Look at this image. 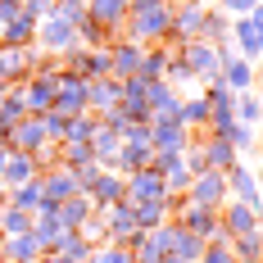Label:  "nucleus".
<instances>
[{
    "label": "nucleus",
    "instance_id": "obj_10",
    "mask_svg": "<svg viewBox=\"0 0 263 263\" xmlns=\"http://www.w3.org/2000/svg\"><path fill=\"white\" fill-rule=\"evenodd\" d=\"M204 254V240L195 232H186L182 222L173 218V232H168V250H163V263H195Z\"/></svg>",
    "mask_w": 263,
    "mask_h": 263
},
{
    "label": "nucleus",
    "instance_id": "obj_29",
    "mask_svg": "<svg viewBox=\"0 0 263 263\" xmlns=\"http://www.w3.org/2000/svg\"><path fill=\"white\" fill-rule=\"evenodd\" d=\"M46 254H59V259H68V263H86L91 259V245H86L78 232H59V240H54Z\"/></svg>",
    "mask_w": 263,
    "mask_h": 263
},
{
    "label": "nucleus",
    "instance_id": "obj_4",
    "mask_svg": "<svg viewBox=\"0 0 263 263\" xmlns=\"http://www.w3.org/2000/svg\"><path fill=\"white\" fill-rule=\"evenodd\" d=\"M186 200L191 204H209V209H222L232 195H227V173H218V168H204V173H195L191 186H186Z\"/></svg>",
    "mask_w": 263,
    "mask_h": 263
},
{
    "label": "nucleus",
    "instance_id": "obj_47",
    "mask_svg": "<svg viewBox=\"0 0 263 263\" xmlns=\"http://www.w3.org/2000/svg\"><path fill=\"white\" fill-rule=\"evenodd\" d=\"M14 18H23V0H0V27Z\"/></svg>",
    "mask_w": 263,
    "mask_h": 263
},
{
    "label": "nucleus",
    "instance_id": "obj_55",
    "mask_svg": "<svg viewBox=\"0 0 263 263\" xmlns=\"http://www.w3.org/2000/svg\"><path fill=\"white\" fill-rule=\"evenodd\" d=\"M27 263H46V259H27Z\"/></svg>",
    "mask_w": 263,
    "mask_h": 263
},
{
    "label": "nucleus",
    "instance_id": "obj_19",
    "mask_svg": "<svg viewBox=\"0 0 263 263\" xmlns=\"http://www.w3.org/2000/svg\"><path fill=\"white\" fill-rule=\"evenodd\" d=\"M41 145H46V127H41L36 114H27L23 123L9 127V150H27V155H32V150H41Z\"/></svg>",
    "mask_w": 263,
    "mask_h": 263
},
{
    "label": "nucleus",
    "instance_id": "obj_40",
    "mask_svg": "<svg viewBox=\"0 0 263 263\" xmlns=\"http://www.w3.org/2000/svg\"><path fill=\"white\" fill-rule=\"evenodd\" d=\"M50 14L54 18H64V23L78 27L82 18H86V0H50Z\"/></svg>",
    "mask_w": 263,
    "mask_h": 263
},
{
    "label": "nucleus",
    "instance_id": "obj_15",
    "mask_svg": "<svg viewBox=\"0 0 263 263\" xmlns=\"http://www.w3.org/2000/svg\"><path fill=\"white\" fill-rule=\"evenodd\" d=\"M218 222L232 232V236H245V232H254V227H263V218L250 204H240V200H227L222 209H218Z\"/></svg>",
    "mask_w": 263,
    "mask_h": 263
},
{
    "label": "nucleus",
    "instance_id": "obj_43",
    "mask_svg": "<svg viewBox=\"0 0 263 263\" xmlns=\"http://www.w3.org/2000/svg\"><path fill=\"white\" fill-rule=\"evenodd\" d=\"M254 136H259V127H250V123H236V127H232V136H227V141H232V145H236V150H250V145H254Z\"/></svg>",
    "mask_w": 263,
    "mask_h": 263
},
{
    "label": "nucleus",
    "instance_id": "obj_33",
    "mask_svg": "<svg viewBox=\"0 0 263 263\" xmlns=\"http://www.w3.org/2000/svg\"><path fill=\"white\" fill-rule=\"evenodd\" d=\"M18 232H32V213L5 200L0 204V236H18Z\"/></svg>",
    "mask_w": 263,
    "mask_h": 263
},
{
    "label": "nucleus",
    "instance_id": "obj_20",
    "mask_svg": "<svg viewBox=\"0 0 263 263\" xmlns=\"http://www.w3.org/2000/svg\"><path fill=\"white\" fill-rule=\"evenodd\" d=\"M32 177H41V173H36V159L27 155V150H9V159H5V173H0L5 191H9V186H23V182H32Z\"/></svg>",
    "mask_w": 263,
    "mask_h": 263
},
{
    "label": "nucleus",
    "instance_id": "obj_42",
    "mask_svg": "<svg viewBox=\"0 0 263 263\" xmlns=\"http://www.w3.org/2000/svg\"><path fill=\"white\" fill-rule=\"evenodd\" d=\"M109 78V50H86V82Z\"/></svg>",
    "mask_w": 263,
    "mask_h": 263
},
{
    "label": "nucleus",
    "instance_id": "obj_11",
    "mask_svg": "<svg viewBox=\"0 0 263 263\" xmlns=\"http://www.w3.org/2000/svg\"><path fill=\"white\" fill-rule=\"evenodd\" d=\"M86 195H91V204H96V209H109V204H118V200H123V173L96 168V173L86 177Z\"/></svg>",
    "mask_w": 263,
    "mask_h": 263
},
{
    "label": "nucleus",
    "instance_id": "obj_24",
    "mask_svg": "<svg viewBox=\"0 0 263 263\" xmlns=\"http://www.w3.org/2000/svg\"><path fill=\"white\" fill-rule=\"evenodd\" d=\"M23 46H36V23L32 18H14V23L0 27V50H23Z\"/></svg>",
    "mask_w": 263,
    "mask_h": 263
},
{
    "label": "nucleus",
    "instance_id": "obj_30",
    "mask_svg": "<svg viewBox=\"0 0 263 263\" xmlns=\"http://www.w3.org/2000/svg\"><path fill=\"white\" fill-rule=\"evenodd\" d=\"M200 41H232V14H222V9H213L204 5V32H200Z\"/></svg>",
    "mask_w": 263,
    "mask_h": 263
},
{
    "label": "nucleus",
    "instance_id": "obj_25",
    "mask_svg": "<svg viewBox=\"0 0 263 263\" xmlns=\"http://www.w3.org/2000/svg\"><path fill=\"white\" fill-rule=\"evenodd\" d=\"M259 27L250 23V18H232V46H236L240 59H259Z\"/></svg>",
    "mask_w": 263,
    "mask_h": 263
},
{
    "label": "nucleus",
    "instance_id": "obj_38",
    "mask_svg": "<svg viewBox=\"0 0 263 263\" xmlns=\"http://www.w3.org/2000/svg\"><path fill=\"white\" fill-rule=\"evenodd\" d=\"M73 232H78V236L86 240L91 250H96V245H105V218H100V209L91 213V218H82V222L73 227Z\"/></svg>",
    "mask_w": 263,
    "mask_h": 263
},
{
    "label": "nucleus",
    "instance_id": "obj_13",
    "mask_svg": "<svg viewBox=\"0 0 263 263\" xmlns=\"http://www.w3.org/2000/svg\"><path fill=\"white\" fill-rule=\"evenodd\" d=\"M41 191H46V200H50V204H64L68 195L86 191V182H82L73 168H64V163H59V168H50V173H41Z\"/></svg>",
    "mask_w": 263,
    "mask_h": 263
},
{
    "label": "nucleus",
    "instance_id": "obj_16",
    "mask_svg": "<svg viewBox=\"0 0 263 263\" xmlns=\"http://www.w3.org/2000/svg\"><path fill=\"white\" fill-rule=\"evenodd\" d=\"M123 100V82L118 78H91L86 82V109L91 114H105V109H114Z\"/></svg>",
    "mask_w": 263,
    "mask_h": 263
},
{
    "label": "nucleus",
    "instance_id": "obj_2",
    "mask_svg": "<svg viewBox=\"0 0 263 263\" xmlns=\"http://www.w3.org/2000/svg\"><path fill=\"white\" fill-rule=\"evenodd\" d=\"M59 59H46L32 78L23 82V105H27V114H46V109L54 105V86H59Z\"/></svg>",
    "mask_w": 263,
    "mask_h": 263
},
{
    "label": "nucleus",
    "instance_id": "obj_1",
    "mask_svg": "<svg viewBox=\"0 0 263 263\" xmlns=\"http://www.w3.org/2000/svg\"><path fill=\"white\" fill-rule=\"evenodd\" d=\"M168 23H173V5L136 9V14H127V23H123V36L141 41V46H159V41H168Z\"/></svg>",
    "mask_w": 263,
    "mask_h": 263
},
{
    "label": "nucleus",
    "instance_id": "obj_57",
    "mask_svg": "<svg viewBox=\"0 0 263 263\" xmlns=\"http://www.w3.org/2000/svg\"><path fill=\"white\" fill-rule=\"evenodd\" d=\"M259 100H263V96H259Z\"/></svg>",
    "mask_w": 263,
    "mask_h": 263
},
{
    "label": "nucleus",
    "instance_id": "obj_21",
    "mask_svg": "<svg viewBox=\"0 0 263 263\" xmlns=\"http://www.w3.org/2000/svg\"><path fill=\"white\" fill-rule=\"evenodd\" d=\"M177 123L186 132H209V105H204V96H182L177 100Z\"/></svg>",
    "mask_w": 263,
    "mask_h": 263
},
{
    "label": "nucleus",
    "instance_id": "obj_9",
    "mask_svg": "<svg viewBox=\"0 0 263 263\" xmlns=\"http://www.w3.org/2000/svg\"><path fill=\"white\" fill-rule=\"evenodd\" d=\"M227 195H232V200H240V204H250V209L263 218V191H259V177H254L245 163L227 168Z\"/></svg>",
    "mask_w": 263,
    "mask_h": 263
},
{
    "label": "nucleus",
    "instance_id": "obj_41",
    "mask_svg": "<svg viewBox=\"0 0 263 263\" xmlns=\"http://www.w3.org/2000/svg\"><path fill=\"white\" fill-rule=\"evenodd\" d=\"M36 118H41V127H46V141H54V145H59V141H64V127H68V118H64V114H54V109L36 114Z\"/></svg>",
    "mask_w": 263,
    "mask_h": 263
},
{
    "label": "nucleus",
    "instance_id": "obj_53",
    "mask_svg": "<svg viewBox=\"0 0 263 263\" xmlns=\"http://www.w3.org/2000/svg\"><path fill=\"white\" fill-rule=\"evenodd\" d=\"M5 159H9V150H0V173H5Z\"/></svg>",
    "mask_w": 263,
    "mask_h": 263
},
{
    "label": "nucleus",
    "instance_id": "obj_7",
    "mask_svg": "<svg viewBox=\"0 0 263 263\" xmlns=\"http://www.w3.org/2000/svg\"><path fill=\"white\" fill-rule=\"evenodd\" d=\"M168 191H163V173H159L155 163H145V168H136L123 177V200L127 204H141V200H163Z\"/></svg>",
    "mask_w": 263,
    "mask_h": 263
},
{
    "label": "nucleus",
    "instance_id": "obj_35",
    "mask_svg": "<svg viewBox=\"0 0 263 263\" xmlns=\"http://www.w3.org/2000/svg\"><path fill=\"white\" fill-rule=\"evenodd\" d=\"M168 59H173V46H145L141 54V78H163V68H168Z\"/></svg>",
    "mask_w": 263,
    "mask_h": 263
},
{
    "label": "nucleus",
    "instance_id": "obj_44",
    "mask_svg": "<svg viewBox=\"0 0 263 263\" xmlns=\"http://www.w3.org/2000/svg\"><path fill=\"white\" fill-rule=\"evenodd\" d=\"M195 263H236V259H232V250H227V245H204V254H200Z\"/></svg>",
    "mask_w": 263,
    "mask_h": 263
},
{
    "label": "nucleus",
    "instance_id": "obj_14",
    "mask_svg": "<svg viewBox=\"0 0 263 263\" xmlns=\"http://www.w3.org/2000/svg\"><path fill=\"white\" fill-rule=\"evenodd\" d=\"M191 136H195V132H186L177 118H163V114L150 118V141H155V150H186Z\"/></svg>",
    "mask_w": 263,
    "mask_h": 263
},
{
    "label": "nucleus",
    "instance_id": "obj_26",
    "mask_svg": "<svg viewBox=\"0 0 263 263\" xmlns=\"http://www.w3.org/2000/svg\"><path fill=\"white\" fill-rule=\"evenodd\" d=\"M232 259L236 263H263V227H254V232H245V236H232Z\"/></svg>",
    "mask_w": 263,
    "mask_h": 263
},
{
    "label": "nucleus",
    "instance_id": "obj_6",
    "mask_svg": "<svg viewBox=\"0 0 263 263\" xmlns=\"http://www.w3.org/2000/svg\"><path fill=\"white\" fill-rule=\"evenodd\" d=\"M177 54H182V64L200 82H218L222 78V64H218V46H213V41H186V46H177Z\"/></svg>",
    "mask_w": 263,
    "mask_h": 263
},
{
    "label": "nucleus",
    "instance_id": "obj_22",
    "mask_svg": "<svg viewBox=\"0 0 263 263\" xmlns=\"http://www.w3.org/2000/svg\"><path fill=\"white\" fill-rule=\"evenodd\" d=\"M91 213H96V204H91V195H86V191H78V195H68V200L59 204V213H54V222H59L64 232H73V227H78L82 218H91Z\"/></svg>",
    "mask_w": 263,
    "mask_h": 263
},
{
    "label": "nucleus",
    "instance_id": "obj_17",
    "mask_svg": "<svg viewBox=\"0 0 263 263\" xmlns=\"http://www.w3.org/2000/svg\"><path fill=\"white\" fill-rule=\"evenodd\" d=\"M86 145L96 150V163H100V168H109V173L118 168V145H123V136H118L114 127L96 123V132H91V141H86Z\"/></svg>",
    "mask_w": 263,
    "mask_h": 263
},
{
    "label": "nucleus",
    "instance_id": "obj_39",
    "mask_svg": "<svg viewBox=\"0 0 263 263\" xmlns=\"http://www.w3.org/2000/svg\"><path fill=\"white\" fill-rule=\"evenodd\" d=\"M91 263H132V250L118 245V240H105V245L91 250Z\"/></svg>",
    "mask_w": 263,
    "mask_h": 263
},
{
    "label": "nucleus",
    "instance_id": "obj_58",
    "mask_svg": "<svg viewBox=\"0 0 263 263\" xmlns=\"http://www.w3.org/2000/svg\"><path fill=\"white\" fill-rule=\"evenodd\" d=\"M86 263H91V259H86Z\"/></svg>",
    "mask_w": 263,
    "mask_h": 263
},
{
    "label": "nucleus",
    "instance_id": "obj_48",
    "mask_svg": "<svg viewBox=\"0 0 263 263\" xmlns=\"http://www.w3.org/2000/svg\"><path fill=\"white\" fill-rule=\"evenodd\" d=\"M245 18H250V23H254V27H259V32H263V0H259V5H254V9H250V14H245Z\"/></svg>",
    "mask_w": 263,
    "mask_h": 263
},
{
    "label": "nucleus",
    "instance_id": "obj_28",
    "mask_svg": "<svg viewBox=\"0 0 263 263\" xmlns=\"http://www.w3.org/2000/svg\"><path fill=\"white\" fill-rule=\"evenodd\" d=\"M78 41L86 50H109L114 41H118V32H109L105 23H96V18H82L78 23Z\"/></svg>",
    "mask_w": 263,
    "mask_h": 263
},
{
    "label": "nucleus",
    "instance_id": "obj_23",
    "mask_svg": "<svg viewBox=\"0 0 263 263\" xmlns=\"http://www.w3.org/2000/svg\"><path fill=\"white\" fill-rule=\"evenodd\" d=\"M218 82H222V86H232L236 96H240V91H254V59H240V54H236V59H227Z\"/></svg>",
    "mask_w": 263,
    "mask_h": 263
},
{
    "label": "nucleus",
    "instance_id": "obj_31",
    "mask_svg": "<svg viewBox=\"0 0 263 263\" xmlns=\"http://www.w3.org/2000/svg\"><path fill=\"white\" fill-rule=\"evenodd\" d=\"M96 123H100V114H91V109H86V114H73V118H68V127H64V141H59V145H86V141H91V132H96Z\"/></svg>",
    "mask_w": 263,
    "mask_h": 263
},
{
    "label": "nucleus",
    "instance_id": "obj_34",
    "mask_svg": "<svg viewBox=\"0 0 263 263\" xmlns=\"http://www.w3.org/2000/svg\"><path fill=\"white\" fill-rule=\"evenodd\" d=\"M232 114H236V123L259 127V123H263V100H259V91H240L236 105H232Z\"/></svg>",
    "mask_w": 263,
    "mask_h": 263
},
{
    "label": "nucleus",
    "instance_id": "obj_12",
    "mask_svg": "<svg viewBox=\"0 0 263 263\" xmlns=\"http://www.w3.org/2000/svg\"><path fill=\"white\" fill-rule=\"evenodd\" d=\"M195 141H200V150H204V163H209V168H218V173H227V168H236V163H240V150L227 141V136L195 132Z\"/></svg>",
    "mask_w": 263,
    "mask_h": 263
},
{
    "label": "nucleus",
    "instance_id": "obj_27",
    "mask_svg": "<svg viewBox=\"0 0 263 263\" xmlns=\"http://www.w3.org/2000/svg\"><path fill=\"white\" fill-rule=\"evenodd\" d=\"M0 254L9 263H27V259H41V250H36V240L32 232H18V236H0Z\"/></svg>",
    "mask_w": 263,
    "mask_h": 263
},
{
    "label": "nucleus",
    "instance_id": "obj_32",
    "mask_svg": "<svg viewBox=\"0 0 263 263\" xmlns=\"http://www.w3.org/2000/svg\"><path fill=\"white\" fill-rule=\"evenodd\" d=\"M5 200H9V204H18V209H27V213H36V204L46 200L41 177H32V182H23V186H9V191H5Z\"/></svg>",
    "mask_w": 263,
    "mask_h": 263
},
{
    "label": "nucleus",
    "instance_id": "obj_36",
    "mask_svg": "<svg viewBox=\"0 0 263 263\" xmlns=\"http://www.w3.org/2000/svg\"><path fill=\"white\" fill-rule=\"evenodd\" d=\"M204 105H209V114H232L236 91H232V86H222V82H204Z\"/></svg>",
    "mask_w": 263,
    "mask_h": 263
},
{
    "label": "nucleus",
    "instance_id": "obj_18",
    "mask_svg": "<svg viewBox=\"0 0 263 263\" xmlns=\"http://www.w3.org/2000/svg\"><path fill=\"white\" fill-rule=\"evenodd\" d=\"M127 0H86V18H96V23H105L109 32H118L123 36V23H127Z\"/></svg>",
    "mask_w": 263,
    "mask_h": 263
},
{
    "label": "nucleus",
    "instance_id": "obj_46",
    "mask_svg": "<svg viewBox=\"0 0 263 263\" xmlns=\"http://www.w3.org/2000/svg\"><path fill=\"white\" fill-rule=\"evenodd\" d=\"M254 5H259V0H218V9H222V14H232V18H245Z\"/></svg>",
    "mask_w": 263,
    "mask_h": 263
},
{
    "label": "nucleus",
    "instance_id": "obj_37",
    "mask_svg": "<svg viewBox=\"0 0 263 263\" xmlns=\"http://www.w3.org/2000/svg\"><path fill=\"white\" fill-rule=\"evenodd\" d=\"M59 232H64V227H59L54 218H32V240H36V250H41V254L59 240Z\"/></svg>",
    "mask_w": 263,
    "mask_h": 263
},
{
    "label": "nucleus",
    "instance_id": "obj_49",
    "mask_svg": "<svg viewBox=\"0 0 263 263\" xmlns=\"http://www.w3.org/2000/svg\"><path fill=\"white\" fill-rule=\"evenodd\" d=\"M155 5H163V0H127L132 14H136V9H155Z\"/></svg>",
    "mask_w": 263,
    "mask_h": 263
},
{
    "label": "nucleus",
    "instance_id": "obj_50",
    "mask_svg": "<svg viewBox=\"0 0 263 263\" xmlns=\"http://www.w3.org/2000/svg\"><path fill=\"white\" fill-rule=\"evenodd\" d=\"M254 82H263V54L254 59Z\"/></svg>",
    "mask_w": 263,
    "mask_h": 263
},
{
    "label": "nucleus",
    "instance_id": "obj_45",
    "mask_svg": "<svg viewBox=\"0 0 263 263\" xmlns=\"http://www.w3.org/2000/svg\"><path fill=\"white\" fill-rule=\"evenodd\" d=\"M23 18H32V23L50 18V0H23Z\"/></svg>",
    "mask_w": 263,
    "mask_h": 263
},
{
    "label": "nucleus",
    "instance_id": "obj_5",
    "mask_svg": "<svg viewBox=\"0 0 263 263\" xmlns=\"http://www.w3.org/2000/svg\"><path fill=\"white\" fill-rule=\"evenodd\" d=\"M73 46H82V41H78V27H73V23H64V18H54V14L36 23V50L59 54V59H64Z\"/></svg>",
    "mask_w": 263,
    "mask_h": 263
},
{
    "label": "nucleus",
    "instance_id": "obj_3",
    "mask_svg": "<svg viewBox=\"0 0 263 263\" xmlns=\"http://www.w3.org/2000/svg\"><path fill=\"white\" fill-rule=\"evenodd\" d=\"M200 32H204V0H195V5H177L173 9V23H168V41L163 46H186V41H200Z\"/></svg>",
    "mask_w": 263,
    "mask_h": 263
},
{
    "label": "nucleus",
    "instance_id": "obj_8",
    "mask_svg": "<svg viewBox=\"0 0 263 263\" xmlns=\"http://www.w3.org/2000/svg\"><path fill=\"white\" fill-rule=\"evenodd\" d=\"M141 54H145V46L141 41H132V36H118L114 46H109V78H136L141 73Z\"/></svg>",
    "mask_w": 263,
    "mask_h": 263
},
{
    "label": "nucleus",
    "instance_id": "obj_51",
    "mask_svg": "<svg viewBox=\"0 0 263 263\" xmlns=\"http://www.w3.org/2000/svg\"><path fill=\"white\" fill-rule=\"evenodd\" d=\"M41 259H46V263H68V259H59V254H41Z\"/></svg>",
    "mask_w": 263,
    "mask_h": 263
},
{
    "label": "nucleus",
    "instance_id": "obj_52",
    "mask_svg": "<svg viewBox=\"0 0 263 263\" xmlns=\"http://www.w3.org/2000/svg\"><path fill=\"white\" fill-rule=\"evenodd\" d=\"M163 5H173V9H177V5H195V0H163Z\"/></svg>",
    "mask_w": 263,
    "mask_h": 263
},
{
    "label": "nucleus",
    "instance_id": "obj_56",
    "mask_svg": "<svg viewBox=\"0 0 263 263\" xmlns=\"http://www.w3.org/2000/svg\"><path fill=\"white\" fill-rule=\"evenodd\" d=\"M0 263H9V259H5V254H0Z\"/></svg>",
    "mask_w": 263,
    "mask_h": 263
},
{
    "label": "nucleus",
    "instance_id": "obj_54",
    "mask_svg": "<svg viewBox=\"0 0 263 263\" xmlns=\"http://www.w3.org/2000/svg\"><path fill=\"white\" fill-rule=\"evenodd\" d=\"M0 204H5V182H0Z\"/></svg>",
    "mask_w": 263,
    "mask_h": 263
}]
</instances>
